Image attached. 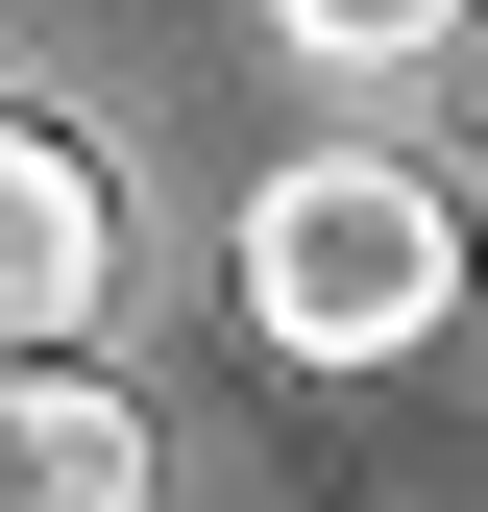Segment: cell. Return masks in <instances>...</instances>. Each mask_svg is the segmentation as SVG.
Listing matches in <instances>:
<instances>
[{
	"label": "cell",
	"instance_id": "1",
	"mask_svg": "<svg viewBox=\"0 0 488 512\" xmlns=\"http://www.w3.org/2000/svg\"><path fill=\"white\" fill-rule=\"evenodd\" d=\"M244 317H269L293 366H415L464 317V196L391 147H293L269 196H244Z\"/></svg>",
	"mask_w": 488,
	"mask_h": 512
},
{
	"label": "cell",
	"instance_id": "2",
	"mask_svg": "<svg viewBox=\"0 0 488 512\" xmlns=\"http://www.w3.org/2000/svg\"><path fill=\"white\" fill-rule=\"evenodd\" d=\"M98 293H122V147L0 122V317H25V366H49V342H98Z\"/></svg>",
	"mask_w": 488,
	"mask_h": 512
},
{
	"label": "cell",
	"instance_id": "3",
	"mask_svg": "<svg viewBox=\"0 0 488 512\" xmlns=\"http://www.w3.org/2000/svg\"><path fill=\"white\" fill-rule=\"evenodd\" d=\"M0 512H147V415H122L74 342L0 391Z\"/></svg>",
	"mask_w": 488,
	"mask_h": 512
},
{
	"label": "cell",
	"instance_id": "4",
	"mask_svg": "<svg viewBox=\"0 0 488 512\" xmlns=\"http://www.w3.org/2000/svg\"><path fill=\"white\" fill-rule=\"evenodd\" d=\"M293 49H318V74H415V49H464L488 0H269Z\"/></svg>",
	"mask_w": 488,
	"mask_h": 512
}]
</instances>
